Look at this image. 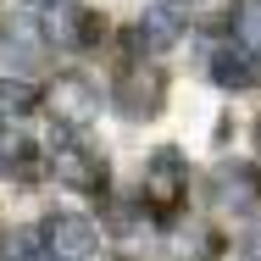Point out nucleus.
Here are the masks:
<instances>
[{
  "instance_id": "nucleus-9",
  "label": "nucleus",
  "mask_w": 261,
  "mask_h": 261,
  "mask_svg": "<svg viewBox=\"0 0 261 261\" xmlns=\"http://www.w3.org/2000/svg\"><path fill=\"white\" fill-rule=\"evenodd\" d=\"M211 84L217 89H256V56L245 45H228V50L211 56Z\"/></svg>"
},
{
  "instance_id": "nucleus-14",
  "label": "nucleus",
  "mask_w": 261,
  "mask_h": 261,
  "mask_svg": "<svg viewBox=\"0 0 261 261\" xmlns=\"http://www.w3.org/2000/svg\"><path fill=\"white\" fill-rule=\"evenodd\" d=\"M239 28H245V50L261 56V6L250 11V17H239Z\"/></svg>"
},
{
  "instance_id": "nucleus-5",
  "label": "nucleus",
  "mask_w": 261,
  "mask_h": 261,
  "mask_svg": "<svg viewBox=\"0 0 261 261\" xmlns=\"http://www.w3.org/2000/svg\"><path fill=\"white\" fill-rule=\"evenodd\" d=\"M50 172H56V184L84 189V195H100L106 189V161L95 156V150H84L78 139H61L50 150Z\"/></svg>"
},
{
  "instance_id": "nucleus-6",
  "label": "nucleus",
  "mask_w": 261,
  "mask_h": 261,
  "mask_svg": "<svg viewBox=\"0 0 261 261\" xmlns=\"http://www.w3.org/2000/svg\"><path fill=\"white\" fill-rule=\"evenodd\" d=\"M161 100H167V78H161L156 67H128L117 78V106L128 117H156Z\"/></svg>"
},
{
  "instance_id": "nucleus-7",
  "label": "nucleus",
  "mask_w": 261,
  "mask_h": 261,
  "mask_svg": "<svg viewBox=\"0 0 261 261\" xmlns=\"http://www.w3.org/2000/svg\"><path fill=\"white\" fill-rule=\"evenodd\" d=\"M217 206L233 211V217L261 211V167H245V161L222 167V172H217Z\"/></svg>"
},
{
  "instance_id": "nucleus-17",
  "label": "nucleus",
  "mask_w": 261,
  "mask_h": 261,
  "mask_svg": "<svg viewBox=\"0 0 261 261\" xmlns=\"http://www.w3.org/2000/svg\"><path fill=\"white\" fill-rule=\"evenodd\" d=\"M167 6H189V0H167Z\"/></svg>"
},
{
  "instance_id": "nucleus-8",
  "label": "nucleus",
  "mask_w": 261,
  "mask_h": 261,
  "mask_svg": "<svg viewBox=\"0 0 261 261\" xmlns=\"http://www.w3.org/2000/svg\"><path fill=\"white\" fill-rule=\"evenodd\" d=\"M178 34H184V17H178V6H150L145 17H139V28H134V45L139 50H172L178 45Z\"/></svg>"
},
{
  "instance_id": "nucleus-3",
  "label": "nucleus",
  "mask_w": 261,
  "mask_h": 261,
  "mask_svg": "<svg viewBox=\"0 0 261 261\" xmlns=\"http://www.w3.org/2000/svg\"><path fill=\"white\" fill-rule=\"evenodd\" d=\"M39 233H45L50 261H89L100 250V228H95L89 217H78V211H50Z\"/></svg>"
},
{
  "instance_id": "nucleus-12",
  "label": "nucleus",
  "mask_w": 261,
  "mask_h": 261,
  "mask_svg": "<svg viewBox=\"0 0 261 261\" xmlns=\"http://www.w3.org/2000/svg\"><path fill=\"white\" fill-rule=\"evenodd\" d=\"M6 261H50L45 233H34V228H11V239H6Z\"/></svg>"
},
{
  "instance_id": "nucleus-11",
  "label": "nucleus",
  "mask_w": 261,
  "mask_h": 261,
  "mask_svg": "<svg viewBox=\"0 0 261 261\" xmlns=\"http://www.w3.org/2000/svg\"><path fill=\"white\" fill-rule=\"evenodd\" d=\"M39 106V95H34V84H17V78H0V128H11L17 117H28Z\"/></svg>"
},
{
  "instance_id": "nucleus-1",
  "label": "nucleus",
  "mask_w": 261,
  "mask_h": 261,
  "mask_svg": "<svg viewBox=\"0 0 261 261\" xmlns=\"http://www.w3.org/2000/svg\"><path fill=\"white\" fill-rule=\"evenodd\" d=\"M139 195H145V206L161 211V217H172V211L184 206V195H189V167H184V156H178L172 145H161L156 156L145 161V184H139Z\"/></svg>"
},
{
  "instance_id": "nucleus-16",
  "label": "nucleus",
  "mask_w": 261,
  "mask_h": 261,
  "mask_svg": "<svg viewBox=\"0 0 261 261\" xmlns=\"http://www.w3.org/2000/svg\"><path fill=\"white\" fill-rule=\"evenodd\" d=\"M256 150H261V122H256Z\"/></svg>"
},
{
  "instance_id": "nucleus-2",
  "label": "nucleus",
  "mask_w": 261,
  "mask_h": 261,
  "mask_svg": "<svg viewBox=\"0 0 261 261\" xmlns=\"http://www.w3.org/2000/svg\"><path fill=\"white\" fill-rule=\"evenodd\" d=\"M39 28H45V39H56L61 50H89V45L106 34V22L89 11V6H78V0H50L45 17H39Z\"/></svg>"
},
{
  "instance_id": "nucleus-13",
  "label": "nucleus",
  "mask_w": 261,
  "mask_h": 261,
  "mask_svg": "<svg viewBox=\"0 0 261 261\" xmlns=\"http://www.w3.org/2000/svg\"><path fill=\"white\" fill-rule=\"evenodd\" d=\"M11 161L22 167V161H28V150H22V139H17L11 128H0V172H11Z\"/></svg>"
},
{
  "instance_id": "nucleus-4",
  "label": "nucleus",
  "mask_w": 261,
  "mask_h": 261,
  "mask_svg": "<svg viewBox=\"0 0 261 261\" xmlns=\"http://www.w3.org/2000/svg\"><path fill=\"white\" fill-rule=\"evenodd\" d=\"M45 106H50L56 128H89V122L100 117V95H95V84L78 78V72H61L50 89H45Z\"/></svg>"
},
{
  "instance_id": "nucleus-15",
  "label": "nucleus",
  "mask_w": 261,
  "mask_h": 261,
  "mask_svg": "<svg viewBox=\"0 0 261 261\" xmlns=\"http://www.w3.org/2000/svg\"><path fill=\"white\" fill-rule=\"evenodd\" d=\"M245 261H261V228L250 233V239H245Z\"/></svg>"
},
{
  "instance_id": "nucleus-10",
  "label": "nucleus",
  "mask_w": 261,
  "mask_h": 261,
  "mask_svg": "<svg viewBox=\"0 0 261 261\" xmlns=\"http://www.w3.org/2000/svg\"><path fill=\"white\" fill-rule=\"evenodd\" d=\"M189 22H195L200 34H233L239 0H189Z\"/></svg>"
}]
</instances>
